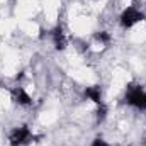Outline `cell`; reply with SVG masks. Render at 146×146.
Masks as SVG:
<instances>
[{"label":"cell","instance_id":"cell-1","mask_svg":"<svg viewBox=\"0 0 146 146\" xmlns=\"http://www.w3.org/2000/svg\"><path fill=\"white\" fill-rule=\"evenodd\" d=\"M143 19H145V15L139 10H136L133 7H127L121 15V24H122V27H133L136 22H139Z\"/></svg>","mask_w":146,"mask_h":146},{"label":"cell","instance_id":"cell-2","mask_svg":"<svg viewBox=\"0 0 146 146\" xmlns=\"http://www.w3.org/2000/svg\"><path fill=\"white\" fill-rule=\"evenodd\" d=\"M31 139H33V134H31L29 127L22 126V127H17L10 134V146H22L26 143H29Z\"/></svg>","mask_w":146,"mask_h":146},{"label":"cell","instance_id":"cell-3","mask_svg":"<svg viewBox=\"0 0 146 146\" xmlns=\"http://www.w3.org/2000/svg\"><path fill=\"white\" fill-rule=\"evenodd\" d=\"M12 95H14V100L19 102L21 106H29V104H31V97L24 92L22 87H15V88L12 90Z\"/></svg>","mask_w":146,"mask_h":146},{"label":"cell","instance_id":"cell-4","mask_svg":"<svg viewBox=\"0 0 146 146\" xmlns=\"http://www.w3.org/2000/svg\"><path fill=\"white\" fill-rule=\"evenodd\" d=\"M53 39H54L56 49H65V46H66V37H65V33H63V29H61L60 26L53 31Z\"/></svg>","mask_w":146,"mask_h":146},{"label":"cell","instance_id":"cell-5","mask_svg":"<svg viewBox=\"0 0 146 146\" xmlns=\"http://www.w3.org/2000/svg\"><path fill=\"white\" fill-rule=\"evenodd\" d=\"M85 95L90 99V100H94L95 104H100V100H102V94H100V87H88L87 90H85Z\"/></svg>","mask_w":146,"mask_h":146},{"label":"cell","instance_id":"cell-6","mask_svg":"<svg viewBox=\"0 0 146 146\" xmlns=\"http://www.w3.org/2000/svg\"><path fill=\"white\" fill-rule=\"evenodd\" d=\"M95 39H97V41H100V42H109V41H110V36L107 34V33L100 31V33H97V34H95Z\"/></svg>","mask_w":146,"mask_h":146},{"label":"cell","instance_id":"cell-7","mask_svg":"<svg viewBox=\"0 0 146 146\" xmlns=\"http://www.w3.org/2000/svg\"><path fill=\"white\" fill-rule=\"evenodd\" d=\"M106 114H107V109H106L104 106H100V107L97 109V121H104V119H106Z\"/></svg>","mask_w":146,"mask_h":146},{"label":"cell","instance_id":"cell-8","mask_svg":"<svg viewBox=\"0 0 146 146\" xmlns=\"http://www.w3.org/2000/svg\"><path fill=\"white\" fill-rule=\"evenodd\" d=\"M92 146H107V143H106L104 139H95V141L92 143Z\"/></svg>","mask_w":146,"mask_h":146},{"label":"cell","instance_id":"cell-9","mask_svg":"<svg viewBox=\"0 0 146 146\" xmlns=\"http://www.w3.org/2000/svg\"><path fill=\"white\" fill-rule=\"evenodd\" d=\"M139 109H146V92L141 97V102H139Z\"/></svg>","mask_w":146,"mask_h":146}]
</instances>
